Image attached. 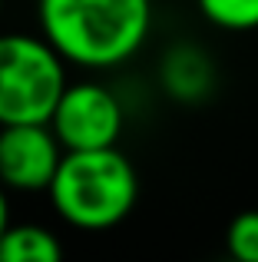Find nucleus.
Segmentation results:
<instances>
[{"mask_svg": "<svg viewBox=\"0 0 258 262\" xmlns=\"http://www.w3.org/2000/svg\"><path fill=\"white\" fill-rule=\"evenodd\" d=\"M199 13L219 30H258V0H195Z\"/></svg>", "mask_w": 258, "mask_h": 262, "instance_id": "6e6552de", "label": "nucleus"}, {"mask_svg": "<svg viewBox=\"0 0 258 262\" xmlns=\"http://www.w3.org/2000/svg\"><path fill=\"white\" fill-rule=\"evenodd\" d=\"M63 153L66 149L50 123L0 126V183L10 192H46Z\"/></svg>", "mask_w": 258, "mask_h": 262, "instance_id": "39448f33", "label": "nucleus"}, {"mask_svg": "<svg viewBox=\"0 0 258 262\" xmlns=\"http://www.w3.org/2000/svg\"><path fill=\"white\" fill-rule=\"evenodd\" d=\"M53 209L73 229L103 232L119 226L139 199V173L116 146L66 149L50 189Z\"/></svg>", "mask_w": 258, "mask_h": 262, "instance_id": "f03ea898", "label": "nucleus"}, {"mask_svg": "<svg viewBox=\"0 0 258 262\" xmlns=\"http://www.w3.org/2000/svg\"><path fill=\"white\" fill-rule=\"evenodd\" d=\"M123 103L110 86L96 80L70 83L60 96L50 116L53 133L60 136L63 149H106L116 146L123 136Z\"/></svg>", "mask_w": 258, "mask_h": 262, "instance_id": "20e7f679", "label": "nucleus"}, {"mask_svg": "<svg viewBox=\"0 0 258 262\" xmlns=\"http://www.w3.org/2000/svg\"><path fill=\"white\" fill-rule=\"evenodd\" d=\"M37 20L66 63L113 70L149 40L152 0H37Z\"/></svg>", "mask_w": 258, "mask_h": 262, "instance_id": "f257e3e1", "label": "nucleus"}, {"mask_svg": "<svg viewBox=\"0 0 258 262\" xmlns=\"http://www.w3.org/2000/svg\"><path fill=\"white\" fill-rule=\"evenodd\" d=\"M66 86V60L43 33H0V126L50 123Z\"/></svg>", "mask_w": 258, "mask_h": 262, "instance_id": "7ed1b4c3", "label": "nucleus"}, {"mask_svg": "<svg viewBox=\"0 0 258 262\" xmlns=\"http://www.w3.org/2000/svg\"><path fill=\"white\" fill-rule=\"evenodd\" d=\"M7 192H10V189L0 183V236L10 229V199H7Z\"/></svg>", "mask_w": 258, "mask_h": 262, "instance_id": "9d476101", "label": "nucleus"}, {"mask_svg": "<svg viewBox=\"0 0 258 262\" xmlns=\"http://www.w3.org/2000/svg\"><path fill=\"white\" fill-rule=\"evenodd\" d=\"M159 83L175 103H202L212 93V60L192 43H175L159 63Z\"/></svg>", "mask_w": 258, "mask_h": 262, "instance_id": "423d86ee", "label": "nucleus"}, {"mask_svg": "<svg viewBox=\"0 0 258 262\" xmlns=\"http://www.w3.org/2000/svg\"><path fill=\"white\" fill-rule=\"evenodd\" d=\"M0 17H4V0H0Z\"/></svg>", "mask_w": 258, "mask_h": 262, "instance_id": "9b49d317", "label": "nucleus"}, {"mask_svg": "<svg viewBox=\"0 0 258 262\" xmlns=\"http://www.w3.org/2000/svg\"><path fill=\"white\" fill-rule=\"evenodd\" d=\"M0 262H63V243L40 223H10L0 236Z\"/></svg>", "mask_w": 258, "mask_h": 262, "instance_id": "0eeeda50", "label": "nucleus"}, {"mask_svg": "<svg viewBox=\"0 0 258 262\" xmlns=\"http://www.w3.org/2000/svg\"><path fill=\"white\" fill-rule=\"evenodd\" d=\"M225 249L232 262H258V209H245L228 223Z\"/></svg>", "mask_w": 258, "mask_h": 262, "instance_id": "1a4fd4ad", "label": "nucleus"}]
</instances>
